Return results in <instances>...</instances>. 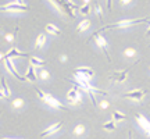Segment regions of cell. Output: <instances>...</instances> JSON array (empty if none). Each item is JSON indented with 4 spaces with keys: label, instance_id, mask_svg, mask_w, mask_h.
I'll return each instance as SVG.
<instances>
[{
    "label": "cell",
    "instance_id": "6da1fadb",
    "mask_svg": "<svg viewBox=\"0 0 150 139\" xmlns=\"http://www.w3.org/2000/svg\"><path fill=\"white\" fill-rule=\"evenodd\" d=\"M150 18H135V20H122V21H118L115 24H111V25H107V27H103L100 31H104V29H117V28H128L132 27V25H136V24H143V22H149Z\"/></svg>",
    "mask_w": 150,
    "mask_h": 139
},
{
    "label": "cell",
    "instance_id": "7a4b0ae2",
    "mask_svg": "<svg viewBox=\"0 0 150 139\" xmlns=\"http://www.w3.org/2000/svg\"><path fill=\"white\" fill-rule=\"evenodd\" d=\"M36 92H38V96L40 97L46 104H49L50 107H53V109H60V110H65V109H67L64 104H61L56 97H53L50 93H47V92H43V91H40V89H36Z\"/></svg>",
    "mask_w": 150,
    "mask_h": 139
},
{
    "label": "cell",
    "instance_id": "3957f363",
    "mask_svg": "<svg viewBox=\"0 0 150 139\" xmlns=\"http://www.w3.org/2000/svg\"><path fill=\"white\" fill-rule=\"evenodd\" d=\"M0 11H4V13H24V11H29V7L25 4H18L16 1L8 3V4L0 6Z\"/></svg>",
    "mask_w": 150,
    "mask_h": 139
},
{
    "label": "cell",
    "instance_id": "277c9868",
    "mask_svg": "<svg viewBox=\"0 0 150 139\" xmlns=\"http://www.w3.org/2000/svg\"><path fill=\"white\" fill-rule=\"evenodd\" d=\"M92 36H93V39H95V42L97 43V46H99V48L104 52V54H106L107 60H108V61H111V59H110V54H108V50H107V42H106L104 36H102V35H100V31H96V32L93 33Z\"/></svg>",
    "mask_w": 150,
    "mask_h": 139
},
{
    "label": "cell",
    "instance_id": "5b68a950",
    "mask_svg": "<svg viewBox=\"0 0 150 139\" xmlns=\"http://www.w3.org/2000/svg\"><path fill=\"white\" fill-rule=\"evenodd\" d=\"M4 64H6V68L8 70V71H10L11 74L14 75L18 81H25V79H27L25 77H22V75L17 71L16 65H14V63H13V59H10V57H6V59H4Z\"/></svg>",
    "mask_w": 150,
    "mask_h": 139
},
{
    "label": "cell",
    "instance_id": "8992f818",
    "mask_svg": "<svg viewBox=\"0 0 150 139\" xmlns=\"http://www.w3.org/2000/svg\"><path fill=\"white\" fill-rule=\"evenodd\" d=\"M146 95L145 89H136V91H131L128 93H125V97H128L131 100H142Z\"/></svg>",
    "mask_w": 150,
    "mask_h": 139
},
{
    "label": "cell",
    "instance_id": "52a82bcc",
    "mask_svg": "<svg viewBox=\"0 0 150 139\" xmlns=\"http://www.w3.org/2000/svg\"><path fill=\"white\" fill-rule=\"evenodd\" d=\"M128 74H129L128 70H125V71H115V72L110 77V79L115 81V82H124V81L128 78Z\"/></svg>",
    "mask_w": 150,
    "mask_h": 139
},
{
    "label": "cell",
    "instance_id": "ba28073f",
    "mask_svg": "<svg viewBox=\"0 0 150 139\" xmlns=\"http://www.w3.org/2000/svg\"><path fill=\"white\" fill-rule=\"evenodd\" d=\"M75 74L83 75V77H86V78H89V79H91L92 77L95 75V72H93V70L89 68V67H79V68L75 70Z\"/></svg>",
    "mask_w": 150,
    "mask_h": 139
},
{
    "label": "cell",
    "instance_id": "9c48e42d",
    "mask_svg": "<svg viewBox=\"0 0 150 139\" xmlns=\"http://www.w3.org/2000/svg\"><path fill=\"white\" fill-rule=\"evenodd\" d=\"M61 125H63V123H57V124H54V125H50L47 129H45L42 134H40V136L45 138V136H47V135H52V134H54V132H57V131L61 128Z\"/></svg>",
    "mask_w": 150,
    "mask_h": 139
},
{
    "label": "cell",
    "instance_id": "30bf717a",
    "mask_svg": "<svg viewBox=\"0 0 150 139\" xmlns=\"http://www.w3.org/2000/svg\"><path fill=\"white\" fill-rule=\"evenodd\" d=\"M6 57H10V59H14V57H28V53H22L20 50H17L16 48H13L11 50L7 52Z\"/></svg>",
    "mask_w": 150,
    "mask_h": 139
},
{
    "label": "cell",
    "instance_id": "8fae6325",
    "mask_svg": "<svg viewBox=\"0 0 150 139\" xmlns=\"http://www.w3.org/2000/svg\"><path fill=\"white\" fill-rule=\"evenodd\" d=\"M136 121H138V124H139L140 127L145 129L146 132H147V131L150 129V123H149V120H146V118L143 117V116L138 114V116H136Z\"/></svg>",
    "mask_w": 150,
    "mask_h": 139
},
{
    "label": "cell",
    "instance_id": "7c38bea8",
    "mask_svg": "<svg viewBox=\"0 0 150 139\" xmlns=\"http://www.w3.org/2000/svg\"><path fill=\"white\" fill-rule=\"evenodd\" d=\"M25 78H27L28 81H36L38 77H36V72H35V67L33 65H29L27 70V74H25Z\"/></svg>",
    "mask_w": 150,
    "mask_h": 139
},
{
    "label": "cell",
    "instance_id": "4fadbf2b",
    "mask_svg": "<svg viewBox=\"0 0 150 139\" xmlns=\"http://www.w3.org/2000/svg\"><path fill=\"white\" fill-rule=\"evenodd\" d=\"M45 43H46V36H45L43 33H40V35L38 36L36 42H35V48H36V49L43 48V46H45Z\"/></svg>",
    "mask_w": 150,
    "mask_h": 139
},
{
    "label": "cell",
    "instance_id": "5bb4252c",
    "mask_svg": "<svg viewBox=\"0 0 150 139\" xmlns=\"http://www.w3.org/2000/svg\"><path fill=\"white\" fill-rule=\"evenodd\" d=\"M46 64V61L42 59H39V57H32L31 59V65H33V67H43V65Z\"/></svg>",
    "mask_w": 150,
    "mask_h": 139
},
{
    "label": "cell",
    "instance_id": "9a60e30c",
    "mask_svg": "<svg viewBox=\"0 0 150 139\" xmlns=\"http://www.w3.org/2000/svg\"><path fill=\"white\" fill-rule=\"evenodd\" d=\"M46 31H47L49 33H52V35H61V31H60L57 27H54L53 24L46 25Z\"/></svg>",
    "mask_w": 150,
    "mask_h": 139
},
{
    "label": "cell",
    "instance_id": "2e32d148",
    "mask_svg": "<svg viewBox=\"0 0 150 139\" xmlns=\"http://www.w3.org/2000/svg\"><path fill=\"white\" fill-rule=\"evenodd\" d=\"M89 27H91V21H89V20H83L82 22H79V25H78V28H76V31H78V32H83V31L88 29Z\"/></svg>",
    "mask_w": 150,
    "mask_h": 139
},
{
    "label": "cell",
    "instance_id": "e0dca14e",
    "mask_svg": "<svg viewBox=\"0 0 150 139\" xmlns=\"http://www.w3.org/2000/svg\"><path fill=\"white\" fill-rule=\"evenodd\" d=\"M103 128L106 129V131H115V128H117V123L112 120V121H107V123L103 125Z\"/></svg>",
    "mask_w": 150,
    "mask_h": 139
},
{
    "label": "cell",
    "instance_id": "ac0fdd59",
    "mask_svg": "<svg viewBox=\"0 0 150 139\" xmlns=\"http://www.w3.org/2000/svg\"><path fill=\"white\" fill-rule=\"evenodd\" d=\"M125 114H122L121 111H114L112 113V120L115 121V123H118V121H124L125 120Z\"/></svg>",
    "mask_w": 150,
    "mask_h": 139
},
{
    "label": "cell",
    "instance_id": "d6986e66",
    "mask_svg": "<svg viewBox=\"0 0 150 139\" xmlns=\"http://www.w3.org/2000/svg\"><path fill=\"white\" fill-rule=\"evenodd\" d=\"M1 85H3V92H4L6 97L10 96V88H8V85H7V81H6V78H1Z\"/></svg>",
    "mask_w": 150,
    "mask_h": 139
},
{
    "label": "cell",
    "instance_id": "ffe728a7",
    "mask_svg": "<svg viewBox=\"0 0 150 139\" xmlns=\"http://www.w3.org/2000/svg\"><path fill=\"white\" fill-rule=\"evenodd\" d=\"M89 11H91V4L88 3V4H83L82 7H79V13L82 16H86V14H89Z\"/></svg>",
    "mask_w": 150,
    "mask_h": 139
},
{
    "label": "cell",
    "instance_id": "44dd1931",
    "mask_svg": "<svg viewBox=\"0 0 150 139\" xmlns=\"http://www.w3.org/2000/svg\"><path fill=\"white\" fill-rule=\"evenodd\" d=\"M38 71H39V78H40V79H47L49 77H50V74H49L47 71H46V70H40V67H39Z\"/></svg>",
    "mask_w": 150,
    "mask_h": 139
},
{
    "label": "cell",
    "instance_id": "7402d4cb",
    "mask_svg": "<svg viewBox=\"0 0 150 139\" xmlns=\"http://www.w3.org/2000/svg\"><path fill=\"white\" fill-rule=\"evenodd\" d=\"M83 132H85V127H83V125H76V127H75V129H74L75 135H78V136H79V135H82Z\"/></svg>",
    "mask_w": 150,
    "mask_h": 139
},
{
    "label": "cell",
    "instance_id": "603a6c76",
    "mask_svg": "<svg viewBox=\"0 0 150 139\" xmlns=\"http://www.w3.org/2000/svg\"><path fill=\"white\" fill-rule=\"evenodd\" d=\"M13 106L14 107H22L24 106V100H22V99H16V100L13 102Z\"/></svg>",
    "mask_w": 150,
    "mask_h": 139
},
{
    "label": "cell",
    "instance_id": "cb8c5ba5",
    "mask_svg": "<svg viewBox=\"0 0 150 139\" xmlns=\"http://www.w3.org/2000/svg\"><path fill=\"white\" fill-rule=\"evenodd\" d=\"M124 54H125V56H129V57H132V56L135 54V49H127V50L124 52Z\"/></svg>",
    "mask_w": 150,
    "mask_h": 139
},
{
    "label": "cell",
    "instance_id": "d4e9b609",
    "mask_svg": "<svg viewBox=\"0 0 150 139\" xmlns=\"http://www.w3.org/2000/svg\"><path fill=\"white\" fill-rule=\"evenodd\" d=\"M96 13H97V16H99V18L102 20L103 16H102V7H100V4H96Z\"/></svg>",
    "mask_w": 150,
    "mask_h": 139
},
{
    "label": "cell",
    "instance_id": "484cf974",
    "mask_svg": "<svg viewBox=\"0 0 150 139\" xmlns=\"http://www.w3.org/2000/svg\"><path fill=\"white\" fill-rule=\"evenodd\" d=\"M6 39H7V40H8V42H11V40H13V39H14V36H13V35H11V33H7V35H6Z\"/></svg>",
    "mask_w": 150,
    "mask_h": 139
},
{
    "label": "cell",
    "instance_id": "4316f807",
    "mask_svg": "<svg viewBox=\"0 0 150 139\" xmlns=\"http://www.w3.org/2000/svg\"><path fill=\"white\" fill-rule=\"evenodd\" d=\"M131 1H132V0H121V4H129V3H131Z\"/></svg>",
    "mask_w": 150,
    "mask_h": 139
},
{
    "label": "cell",
    "instance_id": "83f0119b",
    "mask_svg": "<svg viewBox=\"0 0 150 139\" xmlns=\"http://www.w3.org/2000/svg\"><path fill=\"white\" fill-rule=\"evenodd\" d=\"M4 97H6L4 92H3V91H0V99H4Z\"/></svg>",
    "mask_w": 150,
    "mask_h": 139
},
{
    "label": "cell",
    "instance_id": "f1b7e54d",
    "mask_svg": "<svg viewBox=\"0 0 150 139\" xmlns=\"http://www.w3.org/2000/svg\"><path fill=\"white\" fill-rule=\"evenodd\" d=\"M61 61H63V63H64V61H67V56H61Z\"/></svg>",
    "mask_w": 150,
    "mask_h": 139
},
{
    "label": "cell",
    "instance_id": "f546056e",
    "mask_svg": "<svg viewBox=\"0 0 150 139\" xmlns=\"http://www.w3.org/2000/svg\"><path fill=\"white\" fill-rule=\"evenodd\" d=\"M16 3H18V4H25L24 0H16Z\"/></svg>",
    "mask_w": 150,
    "mask_h": 139
},
{
    "label": "cell",
    "instance_id": "4dcf8cb0",
    "mask_svg": "<svg viewBox=\"0 0 150 139\" xmlns=\"http://www.w3.org/2000/svg\"><path fill=\"white\" fill-rule=\"evenodd\" d=\"M102 107L103 109H106V107H107V102H102Z\"/></svg>",
    "mask_w": 150,
    "mask_h": 139
},
{
    "label": "cell",
    "instance_id": "1f68e13d",
    "mask_svg": "<svg viewBox=\"0 0 150 139\" xmlns=\"http://www.w3.org/2000/svg\"><path fill=\"white\" fill-rule=\"evenodd\" d=\"M128 139H134V138H132V134H131V132H129V138Z\"/></svg>",
    "mask_w": 150,
    "mask_h": 139
},
{
    "label": "cell",
    "instance_id": "d6a6232c",
    "mask_svg": "<svg viewBox=\"0 0 150 139\" xmlns=\"http://www.w3.org/2000/svg\"><path fill=\"white\" fill-rule=\"evenodd\" d=\"M83 1H85V4H88V3H89L91 0H83Z\"/></svg>",
    "mask_w": 150,
    "mask_h": 139
},
{
    "label": "cell",
    "instance_id": "836d02e7",
    "mask_svg": "<svg viewBox=\"0 0 150 139\" xmlns=\"http://www.w3.org/2000/svg\"><path fill=\"white\" fill-rule=\"evenodd\" d=\"M1 59H3V54H0V60H1Z\"/></svg>",
    "mask_w": 150,
    "mask_h": 139
},
{
    "label": "cell",
    "instance_id": "e575fe53",
    "mask_svg": "<svg viewBox=\"0 0 150 139\" xmlns=\"http://www.w3.org/2000/svg\"><path fill=\"white\" fill-rule=\"evenodd\" d=\"M0 31H1V27H0Z\"/></svg>",
    "mask_w": 150,
    "mask_h": 139
}]
</instances>
